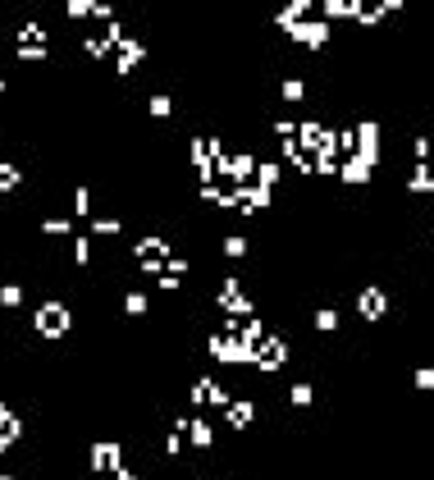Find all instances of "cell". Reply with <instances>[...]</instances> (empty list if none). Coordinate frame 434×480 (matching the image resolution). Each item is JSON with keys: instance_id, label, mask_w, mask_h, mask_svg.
Instances as JSON below:
<instances>
[{"instance_id": "1", "label": "cell", "mask_w": 434, "mask_h": 480, "mask_svg": "<svg viewBox=\"0 0 434 480\" xmlns=\"http://www.w3.org/2000/svg\"><path fill=\"white\" fill-rule=\"evenodd\" d=\"M37 330L42 334H64L69 330V311H64V306H42V316H37Z\"/></svg>"}, {"instance_id": "2", "label": "cell", "mask_w": 434, "mask_h": 480, "mask_svg": "<svg viewBox=\"0 0 434 480\" xmlns=\"http://www.w3.org/2000/svg\"><path fill=\"white\" fill-rule=\"evenodd\" d=\"M0 480H5V476H0Z\"/></svg>"}]
</instances>
